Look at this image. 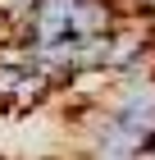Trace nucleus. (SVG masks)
Listing matches in <instances>:
<instances>
[{"label": "nucleus", "mask_w": 155, "mask_h": 160, "mask_svg": "<svg viewBox=\"0 0 155 160\" xmlns=\"http://www.w3.org/2000/svg\"><path fill=\"white\" fill-rule=\"evenodd\" d=\"M119 28V14L109 9V0H82L69 14V37H109Z\"/></svg>", "instance_id": "obj_1"}]
</instances>
